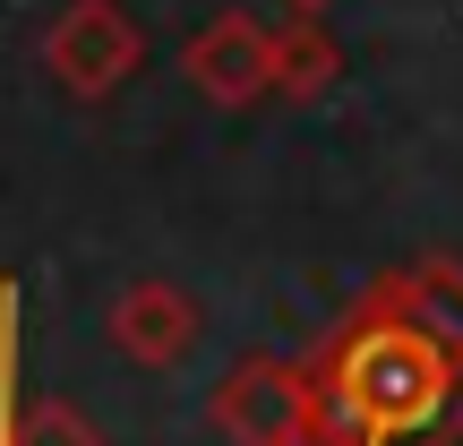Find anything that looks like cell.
Listing matches in <instances>:
<instances>
[{
	"mask_svg": "<svg viewBox=\"0 0 463 446\" xmlns=\"http://www.w3.org/2000/svg\"><path fill=\"white\" fill-rule=\"evenodd\" d=\"M300 378L317 446H463V361L369 300L317 335Z\"/></svg>",
	"mask_w": 463,
	"mask_h": 446,
	"instance_id": "cell-1",
	"label": "cell"
},
{
	"mask_svg": "<svg viewBox=\"0 0 463 446\" xmlns=\"http://www.w3.org/2000/svg\"><path fill=\"white\" fill-rule=\"evenodd\" d=\"M43 69H52L61 95L103 103L146 69V34H137V17L120 0H61L52 26H43Z\"/></svg>",
	"mask_w": 463,
	"mask_h": 446,
	"instance_id": "cell-2",
	"label": "cell"
},
{
	"mask_svg": "<svg viewBox=\"0 0 463 446\" xmlns=\"http://www.w3.org/2000/svg\"><path fill=\"white\" fill-rule=\"evenodd\" d=\"M181 78L198 86L215 112H249L275 95V26L249 9H215L198 34L181 43Z\"/></svg>",
	"mask_w": 463,
	"mask_h": 446,
	"instance_id": "cell-3",
	"label": "cell"
},
{
	"mask_svg": "<svg viewBox=\"0 0 463 446\" xmlns=\"http://www.w3.org/2000/svg\"><path fill=\"white\" fill-rule=\"evenodd\" d=\"M215 430L232 446H283L309 430V378H300V361H275V352H249V361L223 369L215 386Z\"/></svg>",
	"mask_w": 463,
	"mask_h": 446,
	"instance_id": "cell-4",
	"label": "cell"
},
{
	"mask_svg": "<svg viewBox=\"0 0 463 446\" xmlns=\"http://www.w3.org/2000/svg\"><path fill=\"white\" fill-rule=\"evenodd\" d=\"M103 344H112L120 361H137V369H172L198 344V300H189L181 283H164V275H137V283H120L112 309H103Z\"/></svg>",
	"mask_w": 463,
	"mask_h": 446,
	"instance_id": "cell-5",
	"label": "cell"
},
{
	"mask_svg": "<svg viewBox=\"0 0 463 446\" xmlns=\"http://www.w3.org/2000/svg\"><path fill=\"white\" fill-rule=\"evenodd\" d=\"M361 300L386 309L395 327H412L420 344H438L447 361H463V266L455 258H412V266H395V275H378Z\"/></svg>",
	"mask_w": 463,
	"mask_h": 446,
	"instance_id": "cell-6",
	"label": "cell"
},
{
	"mask_svg": "<svg viewBox=\"0 0 463 446\" xmlns=\"http://www.w3.org/2000/svg\"><path fill=\"white\" fill-rule=\"evenodd\" d=\"M335 69H344V52H335V34L317 26V17H283L275 26V95L317 103L335 86Z\"/></svg>",
	"mask_w": 463,
	"mask_h": 446,
	"instance_id": "cell-7",
	"label": "cell"
},
{
	"mask_svg": "<svg viewBox=\"0 0 463 446\" xmlns=\"http://www.w3.org/2000/svg\"><path fill=\"white\" fill-rule=\"evenodd\" d=\"M0 446H103V430H95V421H86L69 395H34Z\"/></svg>",
	"mask_w": 463,
	"mask_h": 446,
	"instance_id": "cell-8",
	"label": "cell"
},
{
	"mask_svg": "<svg viewBox=\"0 0 463 446\" xmlns=\"http://www.w3.org/2000/svg\"><path fill=\"white\" fill-rule=\"evenodd\" d=\"M283 9H292V17H326V0H283Z\"/></svg>",
	"mask_w": 463,
	"mask_h": 446,
	"instance_id": "cell-9",
	"label": "cell"
}]
</instances>
